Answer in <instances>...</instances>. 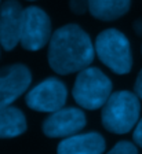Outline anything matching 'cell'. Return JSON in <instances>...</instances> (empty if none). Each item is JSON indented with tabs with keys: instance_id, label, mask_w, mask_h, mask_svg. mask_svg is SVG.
Returning a JSON list of instances; mask_svg holds the SVG:
<instances>
[{
	"instance_id": "1",
	"label": "cell",
	"mask_w": 142,
	"mask_h": 154,
	"mask_svg": "<svg viewBox=\"0 0 142 154\" xmlns=\"http://www.w3.org/2000/svg\"><path fill=\"white\" fill-rule=\"evenodd\" d=\"M95 57L91 37L81 26L68 23L52 33L49 43V63L58 74H71L88 67Z\"/></svg>"
},
{
	"instance_id": "2",
	"label": "cell",
	"mask_w": 142,
	"mask_h": 154,
	"mask_svg": "<svg viewBox=\"0 0 142 154\" xmlns=\"http://www.w3.org/2000/svg\"><path fill=\"white\" fill-rule=\"evenodd\" d=\"M141 103L137 94L117 91L102 106V124L109 132L127 134L137 125Z\"/></svg>"
},
{
	"instance_id": "3",
	"label": "cell",
	"mask_w": 142,
	"mask_h": 154,
	"mask_svg": "<svg viewBox=\"0 0 142 154\" xmlns=\"http://www.w3.org/2000/svg\"><path fill=\"white\" fill-rule=\"evenodd\" d=\"M95 54L116 74H127L132 67L131 45L127 36L117 29H105L95 38Z\"/></svg>"
},
{
	"instance_id": "4",
	"label": "cell",
	"mask_w": 142,
	"mask_h": 154,
	"mask_svg": "<svg viewBox=\"0 0 142 154\" xmlns=\"http://www.w3.org/2000/svg\"><path fill=\"white\" fill-rule=\"evenodd\" d=\"M112 81L98 67H86L79 72L73 84L74 100L79 106L88 110L102 107L112 95Z\"/></svg>"
},
{
	"instance_id": "5",
	"label": "cell",
	"mask_w": 142,
	"mask_h": 154,
	"mask_svg": "<svg viewBox=\"0 0 142 154\" xmlns=\"http://www.w3.org/2000/svg\"><path fill=\"white\" fill-rule=\"evenodd\" d=\"M52 36L49 14L37 6L24 8L20 44L28 51H39L50 43Z\"/></svg>"
},
{
	"instance_id": "6",
	"label": "cell",
	"mask_w": 142,
	"mask_h": 154,
	"mask_svg": "<svg viewBox=\"0 0 142 154\" xmlns=\"http://www.w3.org/2000/svg\"><path fill=\"white\" fill-rule=\"evenodd\" d=\"M68 98V90L61 80L50 77L40 81L26 94L25 102L36 112L54 113L62 109Z\"/></svg>"
},
{
	"instance_id": "7",
	"label": "cell",
	"mask_w": 142,
	"mask_h": 154,
	"mask_svg": "<svg viewBox=\"0 0 142 154\" xmlns=\"http://www.w3.org/2000/svg\"><path fill=\"white\" fill-rule=\"evenodd\" d=\"M32 74L28 66L14 63L0 69V109L11 106L29 88Z\"/></svg>"
},
{
	"instance_id": "8",
	"label": "cell",
	"mask_w": 142,
	"mask_h": 154,
	"mask_svg": "<svg viewBox=\"0 0 142 154\" xmlns=\"http://www.w3.org/2000/svg\"><path fill=\"white\" fill-rule=\"evenodd\" d=\"M86 125V116L76 107H62L43 122V132L49 138H69L76 135Z\"/></svg>"
},
{
	"instance_id": "9",
	"label": "cell",
	"mask_w": 142,
	"mask_h": 154,
	"mask_svg": "<svg viewBox=\"0 0 142 154\" xmlns=\"http://www.w3.org/2000/svg\"><path fill=\"white\" fill-rule=\"evenodd\" d=\"M24 7L18 0H6L0 6V45L11 51L20 44Z\"/></svg>"
},
{
	"instance_id": "10",
	"label": "cell",
	"mask_w": 142,
	"mask_h": 154,
	"mask_svg": "<svg viewBox=\"0 0 142 154\" xmlns=\"http://www.w3.org/2000/svg\"><path fill=\"white\" fill-rule=\"evenodd\" d=\"M105 139L97 132L72 135L58 146V154H102Z\"/></svg>"
},
{
	"instance_id": "11",
	"label": "cell",
	"mask_w": 142,
	"mask_h": 154,
	"mask_svg": "<svg viewBox=\"0 0 142 154\" xmlns=\"http://www.w3.org/2000/svg\"><path fill=\"white\" fill-rule=\"evenodd\" d=\"M88 11L99 21H116L128 13L131 0H87Z\"/></svg>"
},
{
	"instance_id": "12",
	"label": "cell",
	"mask_w": 142,
	"mask_h": 154,
	"mask_svg": "<svg viewBox=\"0 0 142 154\" xmlns=\"http://www.w3.org/2000/svg\"><path fill=\"white\" fill-rule=\"evenodd\" d=\"M26 129V119L24 113L14 106L0 109V138H15Z\"/></svg>"
},
{
	"instance_id": "13",
	"label": "cell",
	"mask_w": 142,
	"mask_h": 154,
	"mask_svg": "<svg viewBox=\"0 0 142 154\" xmlns=\"http://www.w3.org/2000/svg\"><path fill=\"white\" fill-rule=\"evenodd\" d=\"M108 154H138V150L131 142L121 140L119 143H116V146Z\"/></svg>"
},
{
	"instance_id": "14",
	"label": "cell",
	"mask_w": 142,
	"mask_h": 154,
	"mask_svg": "<svg viewBox=\"0 0 142 154\" xmlns=\"http://www.w3.org/2000/svg\"><path fill=\"white\" fill-rule=\"evenodd\" d=\"M69 7L73 14L81 15L88 11V2L87 0H69Z\"/></svg>"
},
{
	"instance_id": "15",
	"label": "cell",
	"mask_w": 142,
	"mask_h": 154,
	"mask_svg": "<svg viewBox=\"0 0 142 154\" xmlns=\"http://www.w3.org/2000/svg\"><path fill=\"white\" fill-rule=\"evenodd\" d=\"M132 138H134V142H135L138 146H141L142 147V119L139 120V122H137Z\"/></svg>"
},
{
	"instance_id": "16",
	"label": "cell",
	"mask_w": 142,
	"mask_h": 154,
	"mask_svg": "<svg viewBox=\"0 0 142 154\" xmlns=\"http://www.w3.org/2000/svg\"><path fill=\"white\" fill-rule=\"evenodd\" d=\"M134 90H135V94L139 99H142V70L139 72L138 77L135 80V85H134Z\"/></svg>"
},
{
	"instance_id": "17",
	"label": "cell",
	"mask_w": 142,
	"mask_h": 154,
	"mask_svg": "<svg viewBox=\"0 0 142 154\" xmlns=\"http://www.w3.org/2000/svg\"><path fill=\"white\" fill-rule=\"evenodd\" d=\"M28 2H35V0H28Z\"/></svg>"
},
{
	"instance_id": "18",
	"label": "cell",
	"mask_w": 142,
	"mask_h": 154,
	"mask_svg": "<svg viewBox=\"0 0 142 154\" xmlns=\"http://www.w3.org/2000/svg\"><path fill=\"white\" fill-rule=\"evenodd\" d=\"M0 6H2V0H0Z\"/></svg>"
}]
</instances>
